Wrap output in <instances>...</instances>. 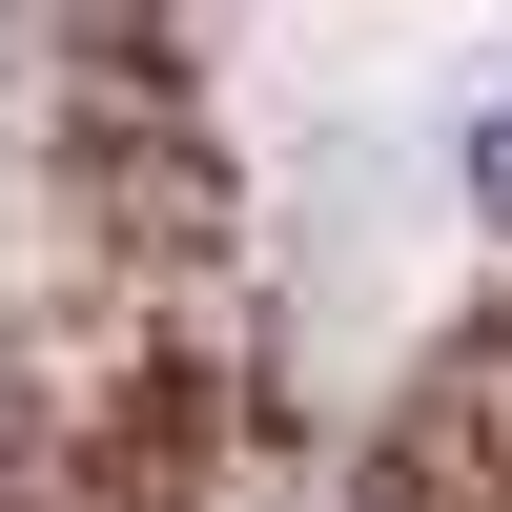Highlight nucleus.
Listing matches in <instances>:
<instances>
[{"label": "nucleus", "instance_id": "1", "mask_svg": "<svg viewBox=\"0 0 512 512\" xmlns=\"http://www.w3.org/2000/svg\"><path fill=\"white\" fill-rule=\"evenodd\" d=\"M451 185H472V226H512V82L472 103V144H451Z\"/></svg>", "mask_w": 512, "mask_h": 512}]
</instances>
